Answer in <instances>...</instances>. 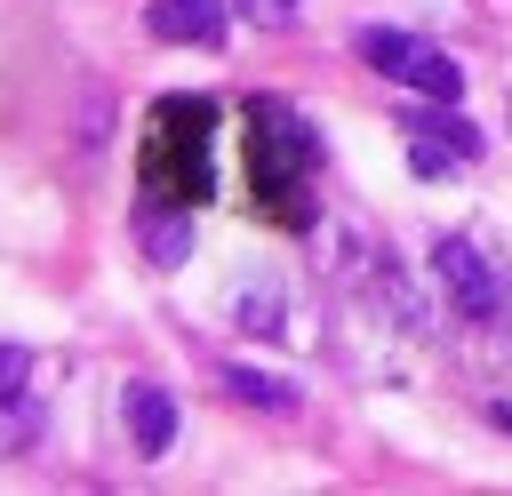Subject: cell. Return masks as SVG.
<instances>
[{
  "label": "cell",
  "instance_id": "obj_1",
  "mask_svg": "<svg viewBox=\"0 0 512 496\" xmlns=\"http://www.w3.org/2000/svg\"><path fill=\"white\" fill-rule=\"evenodd\" d=\"M312 168H320V144L312 128L280 104V96H256L248 104V192L272 224H312Z\"/></svg>",
  "mask_w": 512,
  "mask_h": 496
},
{
  "label": "cell",
  "instance_id": "obj_2",
  "mask_svg": "<svg viewBox=\"0 0 512 496\" xmlns=\"http://www.w3.org/2000/svg\"><path fill=\"white\" fill-rule=\"evenodd\" d=\"M208 128H216L208 96H168L152 112V128H144V192L152 200H176V208L208 200Z\"/></svg>",
  "mask_w": 512,
  "mask_h": 496
},
{
  "label": "cell",
  "instance_id": "obj_3",
  "mask_svg": "<svg viewBox=\"0 0 512 496\" xmlns=\"http://www.w3.org/2000/svg\"><path fill=\"white\" fill-rule=\"evenodd\" d=\"M352 48H360V64H376L384 80H400V88H416V96H432V104H456V96H464V72H456V56H448V48H432V40H416V32L368 24Z\"/></svg>",
  "mask_w": 512,
  "mask_h": 496
},
{
  "label": "cell",
  "instance_id": "obj_4",
  "mask_svg": "<svg viewBox=\"0 0 512 496\" xmlns=\"http://www.w3.org/2000/svg\"><path fill=\"white\" fill-rule=\"evenodd\" d=\"M400 136H408V168H416V176H448V168H464V160L488 152V136H480L472 120H456L448 104H440V112H408Z\"/></svg>",
  "mask_w": 512,
  "mask_h": 496
},
{
  "label": "cell",
  "instance_id": "obj_5",
  "mask_svg": "<svg viewBox=\"0 0 512 496\" xmlns=\"http://www.w3.org/2000/svg\"><path fill=\"white\" fill-rule=\"evenodd\" d=\"M432 264H440V288L456 296V312H464V320H496V312H504V272L480 256V240L448 232V240L432 248Z\"/></svg>",
  "mask_w": 512,
  "mask_h": 496
},
{
  "label": "cell",
  "instance_id": "obj_6",
  "mask_svg": "<svg viewBox=\"0 0 512 496\" xmlns=\"http://www.w3.org/2000/svg\"><path fill=\"white\" fill-rule=\"evenodd\" d=\"M224 24H232L224 0H152V8H144V32L168 40V48H216Z\"/></svg>",
  "mask_w": 512,
  "mask_h": 496
},
{
  "label": "cell",
  "instance_id": "obj_7",
  "mask_svg": "<svg viewBox=\"0 0 512 496\" xmlns=\"http://www.w3.org/2000/svg\"><path fill=\"white\" fill-rule=\"evenodd\" d=\"M136 240H144V256L160 264V272H176L184 256H192V208H136Z\"/></svg>",
  "mask_w": 512,
  "mask_h": 496
},
{
  "label": "cell",
  "instance_id": "obj_8",
  "mask_svg": "<svg viewBox=\"0 0 512 496\" xmlns=\"http://www.w3.org/2000/svg\"><path fill=\"white\" fill-rule=\"evenodd\" d=\"M128 440H136V456H168V440H176V400H168L160 384H128Z\"/></svg>",
  "mask_w": 512,
  "mask_h": 496
},
{
  "label": "cell",
  "instance_id": "obj_9",
  "mask_svg": "<svg viewBox=\"0 0 512 496\" xmlns=\"http://www.w3.org/2000/svg\"><path fill=\"white\" fill-rule=\"evenodd\" d=\"M224 392L232 400H248V408H264V416H296V384L288 376H256V368H224Z\"/></svg>",
  "mask_w": 512,
  "mask_h": 496
},
{
  "label": "cell",
  "instance_id": "obj_10",
  "mask_svg": "<svg viewBox=\"0 0 512 496\" xmlns=\"http://www.w3.org/2000/svg\"><path fill=\"white\" fill-rule=\"evenodd\" d=\"M232 8H240L248 24H264V32H288V24H296V0H232Z\"/></svg>",
  "mask_w": 512,
  "mask_h": 496
},
{
  "label": "cell",
  "instance_id": "obj_11",
  "mask_svg": "<svg viewBox=\"0 0 512 496\" xmlns=\"http://www.w3.org/2000/svg\"><path fill=\"white\" fill-rule=\"evenodd\" d=\"M24 368H32V352H24V344H0V400H16Z\"/></svg>",
  "mask_w": 512,
  "mask_h": 496
},
{
  "label": "cell",
  "instance_id": "obj_12",
  "mask_svg": "<svg viewBox=\"0 0 512 496\" xmlns=\"http://www.w3.org/2000/svg\"><path fill=\"white\" fill-rule=\"evenodd\" d=\"M488 424H496V432H512V392H496V400H488Z\"/></svg>",
  "mask_w": 512,
  "mask_h": 496
}]
</instances>
